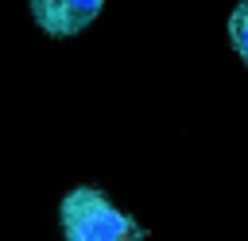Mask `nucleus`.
Here are the masks:
<instances>
[{"instance_id":"nucleus-1","label":"nucleus","mask_w":248,"mask_h":241,"mask_svg":"<svg viewBox=\"0 0 248 241\" xmlns=\"http://www.w3.org/2000/svg\"><path fill=\"white\" fill-rule=\"evenodd\" d=\"M62 241H147V229L101 187H70L58 202Z\"/></svg>"},{"instance_id":"nucleus-2","label":"nucleus","mask_w":248,"mask_h":241,"mask_svg":"<svg viewBox=\"0 0 248 241\" xmlns=\"http://www.w3.org/2000/svg\"><path fill=\"white\" fill-rule=\"evenodd\" d=\"M27 8L46 39H74L101 16L105 0H27Z\"/></svg>"},{"instance_id":"nucleus-3","label":"nucleus","mask_w":248,"mask_h":241,"mask_svg":"<svg viewBox=\"0 0 248 241\" xmlns=\"http://www.w3.org/2000/svg\"><path fill=\"white\" fill-rule=\"evenodd\" d=\"M229 43L240 54V62L248 66V0H240L232 8V16H229Z\"/></svg>"}]
</instances>
